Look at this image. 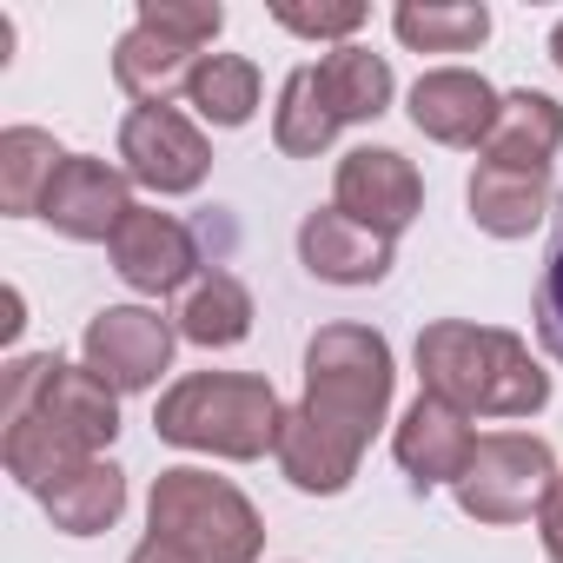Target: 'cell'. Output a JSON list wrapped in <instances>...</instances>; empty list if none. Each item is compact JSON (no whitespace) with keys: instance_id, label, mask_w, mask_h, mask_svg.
I'll list each match as a JSON object with an SVG mask.
<instances>
[{"instance_id":"1","label":"cell","mask_w":563,"mask_h":563,"mask_svg":"<svg viewBox=\"0 0 563 563\" xmlns=\"http://www.w3.org/2000/svg\"><path fill=\"white\" fill-rule=\"evenodd\" d=\"M391 345L372 325H325L306 345V398L278 424V471L312 497H339L391 411Z\"/></svg>"},{"instance_id":"2","label":"cell","mask_w":563,"mask_h":563,"mask_svg":"<svg viewBox=\"0 0 563 563\" xmlns=\"http://www.w3.org/2000/svg\"><path fill=\"white\" fill-rule=\"evenodd\" d=\"M418 378L424 398H444L464 418H530L550 405V372L530 358L517 332L438 319L418 332Z\"/></svg>"},{"instance_id":"3","label":"cell","mask_w":563,"mask_h":563,"mask_svg":"<svg viewBox=\"0 0 563 563\" xmlns=\"http://www.w3.org/2000/svg\"><path fill=\"white\" fill-rule=\"evenodd\" d=\"M278 424H286L278 391L252 372H192L153 411V431L166 444L212 451V457H232V464L278 451Z\"/></svg>"},{"instance_id":"4","label":"cell","mask_w":563,"mask_h":563,"mask_svg":"<svg viewBox=\"0 0 563 563\" xmlns=\"http://www.w3.org/2000/svg\"><path fill=\"white\" fill-rule=\"evenodd\" d=\"M146 523H153V537H173L192 563H258V550H265V523L245 504V490L212 471H192V464L153 477Z\"/></svg>"},{"instance_id":"5","label":"cell","mask_w":563,"mask_h":563,"mask_svg":"<svg viewBox=\"0 0 563 563\" xmlns=\"http://www.w3.org/2000/svg\"><path fill=\"white\" fill-rule=\"evenodd\" d=\"M550 484H556V457H550L543 438L490 431V438H477V451H471V464L451 490H457L464 517H477V523H523V517L543 510Z\"/></svg>"},{"instance_id":"6","label":"cell","mask_w":563,"mask_h":563,"mask_svg":"<svg viewBox=\"0 0 563 563\" xmlns=\"http://www.w3.org/2000/svg\"><path fill=\"white\" fill-rule=\"evenodd\" d=\"M120 159L146 192H192L212 166V146L179 107H133L120 126Z\"/></svg>"},{"instance_id":"7","label":"cell","mask_w":563,"mask_h":563,"mask_svg":"<svg viewBox=\"0 0 563 563\" xmlns=\"http://www.w3.org/2000/svg\"><path fill=\"white\" fill-rule=\"evenodd\" d=\"M332 206H339L345 219L372 225L378 239H398V232L418 219V206H424V179H418V166H411L405 153H391V146H358V153L339 159Z\"/></svg>"},{"instance_id":"8","label":"cell","mask_w":563,"mask_h":563,"mask_svg":"<svg viewBox=\"0 0 563 563\" xmlns=\"http://www.w3.org/2000/svg\"><path fill=\"white\" fill-rule=\"evenodd\" d=\"M80 352H87V372H100L113 391H146L173 365V325L146 306H107L87 325Z\"/></svg>"},{"instance_id":"9","label":"cell","mask_w":563,"mask_h":563,"mask_svg":"<svg viewBox=\"0 0 563 563\" xmlns=\"http://www.w3.org/2000/svg\"><path fill=\"white\" fill-rule=\"evenodd\" d=\"M21 418H47L80 457H100V451L120 438V391H113L100 372L54 358L47 378H41V391H34V405H27ZM8 424H14V418H8Z\"/></svg>"},{"instance_id":"10","label":"cell","mask_w":563,"mask_h":563,"mask_svg":"<svg viewBox=\"0 0 563 563\" xmlns=\"http://www.w3.org/2000/svg\"><path fill=\"white\" fill-rule=\"evenodd\" d=\"M192 265H199V245H192V232L173 212L133 206L120 219V232H113V272L126 278L133 292L166 299V292H179L186 278H192Z\"/></svg>"},{"instance_id":"11","label":"cell","mask_w":563,"mask_h":563,"mask_svg":"<svg viewBox=\"0 0 563 563\" xmlns=\"http://www.w3.org/2000/svg\"><path fill=\"white\" fill-rule=\"evenodd\" d=\"M126 212H133V179H126V166L87 159V153H74V159L60 166V179L47 186V199H41V219H47L54 232H67V239H107V245H113V232H120Z\"/></svg>"},{"instance_id":"12","label":"cell","mask_w":563,"mask_h":563,"mask_svg":"<svg viewBox=\"0 0 563 563\" xmlns=\"http://www.w3.org/2000/svg\"><path fill=\"white\" fill-rule=\"evenodd\" d=\"M497 107L504 93L471 67H438L411 87V126L438 146H484L497 126Z\"/></svg>"},{"instance_id":"13","label":"cell","mask_w":563,"mask_h":563,"mask_svg":"<svg viewBox=\"0 0 563 563\" xmlns=\"http://www.w3.org/2000/svg\"><path fill=\"white\" fill-rule=\"evenodd\" d=\"M391 451H398L405 477H411L418 490H431V484H457V477H464V464H471V451H477V431H471V418L451 411L444 398H418V405L398 418Z\"/></svg>"},{"instance_id":"14","label":"cell","mask_w":563,"mask_h":563,"mask_svg":"<svg viewBox=\"0 0 563 563\" xmlns=\"http://www.w3.org/2000/svg\"><path fill=\"white\" fill-rule=\"evenodd\" d=\"M299 258H306L312 278H325V286H378V278L391 272V239H378L372 225H358L339 206H325V212H306Z\"/></svg>"},{"instance_id":"15","label":"cell","mask_w":563,"mask_h":563,"mask_svg":"<svg viewBox=\"0 0 563 563\" xmlns=\"http://www.w3.org/2000/svg\"><path fill=\"white\" fill-rule=\"evenodd\" d=\"M206 54L199 47H186V41H173V34H159V27H126L120 34V47H113V80H120V93L126 100H140V107H173V93H186L192 87V67H199Z\"/></svg>"},{"instance_id":"16","label":"cell","mask_w":563,"mask_h":563,"mask_svg":"<svg viewBox=\"0 0 563 563\" xmlns=\"http://www.w3.org/2000/svg\"><path fill=\"white\" fill-rule=\"evenodd\" d=\"M556 146H563V107H556L550 93L517 87V93H504V107H497V126H490V140H484V166L550 173Z\"/></svg>"},{"instance_id":"17","label":"cell","mask_w":563,"mask_h":563,"mask_svg":"<svg viewBox=\"0 0 563 563\" xmlns=\"http://www.w3.org/2000/svg\"><path fill=\"white\" fill-rule=\"evenodd\" d=\"M471 219L490 239H523L550 219V173H510V166H484L471 173Z\"/></svg>"},{"instance_id":"18","label":"cell","mask_w":563,"mask_h":563,"mask_svg":"<svg viewBox=\"0 0 563 563\" xmlns=\"http://www.w3.org/2000/svg\"><path fill=\"white\" fill-rule=\"evenodd\" d=\"M41 504H47L54 530H67V537H100V530L120 523V510H126V477H120V464L87 457V464H74L67 477H54V484L41 490Z\"/></svg>"},{"instance_id":"19","label":"cell","mask_w":563,"mask_h":563,"mask_svg":"<svg viewBox=\"0 0 563 563\" xmlns=\"http://www.w3.org/2000/svg\"><path fill=\"white\" fill-rule=\"evenodd\" d=\"M173 319H179V339H192L206 352H225V345H239L252 332V292L239 286L232 272H206V278L186 286Z\"/></svg>"},{"instance_id":"20","label":"cell","mask_w":563,"mask_h":563,"mask_svg":"<svg viewBox=\"0 0 563 563\" xmlns=\"http://www.w3.org/2000/svg\"><path fill=\"white\" fill-rule=\"evenodd\" d=\"M67 159H74V153H60L54 133H41V126H8V133H0V206H8L14 219L41 212V199H47V186L60 179Z\"/></svg>"},{"instance_id":"21","label":"cell","mask_w":563,"mask_h":563,"mask_svg":"<svg viewBox=\"0 0 563 563\" xmlns=\"http://www.w3.org/2000/svg\"><path fill=\"white\" fill-rule=\"evenodd\" d=\"M339 107L325 100V87H319V67H299L292 80H286V93H278V120H272V140H278V153H292V159H319L332 140H339Z\"/></svg>"},{"instance_id":"22","label":"cell","mask_w":563,"mask_h":563,"mask_svg":"<svg viewBox=\"0 0 563 563\" xmlns=\"http://www.w3.org/2000/svg\"><path fill=\"white\" fill-rule=\"evenodd\" d=\"M398 41L418 47V54H471L484 34H490V8H477V0H405V8L391 14Z\"/></svg>"},{"instance_id":"23","label":"cell","mask_w":563,"mask_h":563,"mask_svg":"<svg viewBox=\"0 0 563 563\" xmlns=\"http://www.w3.org/2000/svg\"><path fill=\"white\" fill-rule=\"evenodd\" d=\"M319 87L339 107V120H378L391 107V67L372 47H352V41L319 60Z\"/></svg>"},{"instance_id":"24","label":"cell","mask_w":563,"mask_h":563,"mask_svg":"<svg viewBox=\"0 0 563 563\" xmlns=\"http://www.w3.org/2000/svg\"><path fill=\"white\" fill-rule=\"evenodd\" d=\"M192 113L212 120V126H245L258 113V67L245 54H206L192 67V87H186Z\"/></svg>"},{"instance_id":"25","label":"cell","mask_w":563,"mask_h":563,"mask_svg":"<svg viewBox=\"0 0 563 563\" xmlns=\"http://www.w3.org/2000/svg\"><path fill=\"white\" fill-rule=\"evenodd\" d=\"M140 27H159L186 47H212L225 27V8H212V0H140Z\"/></svg>"},{"instance_id":"26","label":"cell","mask_w":563,"mask_h":563,"mask_svg":"<svg viewBox=\"0 0 563 563\" xmlns=\"http://www.w3.org/2000/svg\"><path fill=\"white\" fill-rule=\"evenodd\" d=\"M537 345L563 365V206H556V232H550L543 278H537Z\"/></svg>"},{"instance_id":"27","label":"cell","mask_w":563,"mask_h":563,"mask_svg":"<svg viewBox=\"0 0 563 563\" xmlns=\"http://www.w3.org/2000/svg\"><path fill=\"white\" fill-rule=\"evenodd\" d=\"M272 21L306 34V41H345V34L365 27V8L358 0H339V8H272Z\"/></svg>"},{"instance_id":"28","label":"cell","mask_w":563,"mask_h":563,"mask_svg":"<svg viewBox=\"0 0 563 563\" xmlns=\"http://www.w3.org/2000/svg\"><path fill=\"white\" fill-rule=\"evenodd\" d=\"M537 530H543L550 563H563V471H556V484H550V497H543V510H537Z\"/></svg>"},{"instance_id":"29","label":"cell","mask_w":563,"mask_h":563,"mask_svg":"<svg viewBox=\"0 0 563 563\" xmlns=\"http://www.w3.org/2000/svg\"><path fill=\"white\" fill-rule=\"evenodd\" d=\"M126 563H192V556H186V550H179L173 537H153V530H146V543H140V550H133Z\"/></svg>"},{"instance_id":"30","label":"cell","mask_w":563,"mask_h":563,"mask_svg":"<svg viewBox=\"0 0 563 563\" xmlns=\"http://www.w3.org/2000/svg\"><path fill=\"white\" fill-rule=\"evenodd\" d=\"M21 325H27V319H21V292H8V319H0V332H8V339H14Z\"/></svg>"},{"instance_id":"31","label":"cell","mask_w":563,"mask_h":563,"mask_svg":"<svg viewBox=\"0 0 563 563\" xmlns=\"http://www.w3.org/2000/svg\"><path fill=\"white\" fill-rule=\"evenodd\" d=\"M550 60H556V67H563V21H556V27H550Z\"/></svg>"}]
</instances>
